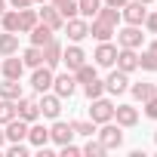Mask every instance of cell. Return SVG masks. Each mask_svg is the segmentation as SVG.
<instances>
[{"label": "cell", "instance_id": "32", "mask_svg": "<svg viewBox=\"0 0 157 157\" xmlns=\"http://www.w3.org/2000/svg\"><path fill=\"white\" fill-rule=\"evenodd\" d=\"M71 126H74V136H86V139L96 136V123L93 120H74Z\"/></svg>", "mask_w": 157, "mask_h": 157}, {"label": "cell", "instance_id": "39", "mask_svg": "<svg viewBox=\"0 0 157 157\" xmlns=\"http://www.w3.org/2000/svg\"><path fill=\"white\" fill-rule=\"evenodd\" d=\"M142 105H145V114L157 120V96H151V99H148V102H142Z\"/></svg>", "mask_w": 157, "mask_h": 157}, {"label": "cell", "instance_id": "8", "mask_svg": "<svg viewBox=\"0 0 157 157\" xmlns=\"http://www.w3.org/2000/svg\"><path fill=\"white\" fill-rule=\"evenodd\" d=\"M71 139H74V126L56 117V123L49 126V142H56V145H68Z\"/></svg>", "mask_w": 157, "mask_h": 157}, {"label": "cell", "instance_id": "17", "mask_svg": "<svg viewBox=\"0 0 157 157\" xmlns=\"http://www.w3.org/2000/svg\"><path fill=\"white\" fill-rule=\"evenodd\" d=\"M0 71H3L6 80H22V71H25V62L16 59V56H6L3 65H0Z\"/></svg>", "mask_w": 157, "mask_h": 157}, {"label": "cell", "instance_id": "14", "mask_svg": "<svg viewBox=\"0 0 157 157\" xmlns=\"http://www.w3.org/2000/svg\"><path fill=\"white\" fill-rule=\"evenodd\" d=\"M16 117H22V120L34 123V120L40 117V105H37L34 99H19V102H16Z\"/></svg>", "mask_w": 157, "mask_h": 157}, {"label": "cell", "instance_id": "4", "mask_svg": "<svg viewBox=\"0 0 157 157\" xmlns=\"http://www.w3.org/2000/svg\"><path fill=\"white\" fill-rule=\"evenodd\" d=\"M114 34H117V43L126 46V49H139V46L145 43V34H142L139 25H126L123 31H114Z\"/></svg>", "mask_w": 157, "mask_h": 157}, {"label": "cell", "instance_id": "45", "mask_svg": "<svg viewBox=\"0 0 157 157\" xmlns=\"http://www.w3.org/2000/svg\"><path fill=\"white\" fill-rule=\"evenodd\" d=\"M6 13V0H0V16H3Z\"/></svg>", "mask_w": 157, "mask_h": 157}, {"label": "cell", "instance_id": "21", "mask_svg": "<svg viewBox=\"0 0 157 157\" xmlns=\"http://www.w3.org/2000/svg\"><path fill=\"white\" fill-rule=\"evenodd\" d=\"M28 34H31V43H34V46H43V43H49V40H52V28H49V25H43V22H37Z\"/></svg>", "mask_w": 157, "mask_h": 157}, {"label": "cell", "instance_id": "41", "mask_svg": "<svg viewBox=\"0 0 157 157\" xmlns=\"http://www.w3.org/2000/svg\"><path fill=\"white\" fill-rule=\"evenodd\" d=\"M145 28H148L151 34H157V13H148V16H145Z\"/></svg>", "mask_w": 157, "mask_h": 157}, {"label": "cell", "instance_id": "35", "mask_svg": "<svg viewBox=\"0 0 157 157\" xmlns=\"http://www.w3.org/2000/svg\"><path fill=\"white\" fill-rule=\"evenodd\" d=\"M105 151H108V148H105V145H102L99 139H93V136H90V142L83 145V154H90V157H102Z\"/></svg>", "mask_w": 157, "mask_h": 157}, {"label": "cell", "instance_id": "26", "mask_svg": "<svg viewBox=\"0 0 157 157\" xmlns=\"http://www.w3.org/2000/svg\"><path fill=\"white\" fill-rule=\"evenodd\" d=\"M22 62H25V68H37V65H43V49L31 43V46L22 52Z\"/></svg>", "mask_w": 157, "mask_h": 157}, {"label": "cell", "instance_id": "6", "mask_svg": "<svg viewBox=\"0 0 157 157\" xmlns=\"http://www.w3.org/2000/svg\"><path fill=\"white\" fill-rule=\"evenodd\" d=\"M74 90H77V80H74V74H59V77H52V93L59 96V99H71L74 96Z\"/></svg>", "mask_w": 157, "mask_h": 157}, {"label": "cell", "instance_id": "46", "mask_svg": "<svg viewBox=\"0 0 157 157\" xmlns=\"http://www.w3.org/2000/svg\"><path fill=\"white\" fill-rule=\"evenodd\" d=\"M6 142V136H3V126H0V145H3Z\"/></svg>", "mask_w": 157, "mask_h": 157}, {"label": "cell", "instance_id": "33", "mask_svg": "<svg viewBox=\"0 0 157 157\" xmlns=\"http://www.w3.org/2000/svg\"><path fill=\"white\" fill-rule=\"evenodd\" d=\"M0 22H3V31H13V34H16V31H19V10H13V13L6 10L3 16H0Z\"/></svg>", "mask_w": 157, "mask_h": 157}, {"label": "cell", "instance_id": "42", "mask_svg": "<svg viewBox=\"0 0 157 157\" xmlns=\"http://www.w3.org/2000/svg\"><path fill=\"white\" fill-rule=\"evenodd\" d=\"M31 3H34V0H10V6H13V10H28Z\"/></svg>", "mask_w": 157, "mask_h": 157}, {"label": "cell", "instance_id": "16", "mask_svg": "<svg viewBox=\"0 0 157 157\" xmlns=\"http://www.w3.org/2000/svg\"><path fill=\"white\" fill-rule=\"evenodd\" d=\"M62 62L68 65V71H77V68H80L83 62H86V52L80 49V46H68V49H62Z\"/></svg>", "mask_w": 157, "mask_h": 157}, {"label": "cell", "instance_id": "11", "mask_svg": "<svg viewBox=\"0 0 157 157\" xmlns=\"http://www.w3.org/2000/svg\"><path fill=\"white\" fill-rule=\"evenodd\" d=\"M40 49H43V65L56 71V68L62 65V43H59V40L52 37V40H49V43H43Z\"/></svg>", "mask_w": 157, "mask_h": 157}, {"label": "cell", "instance_id": "40", "mask_svg": "<svg viewBox=\"0 0 157 157\" xmlns=\"http://www.w3.org/2000/svg\"><path fill=\"white\" fill-rule=\"evenodd\" d=\"M77 154H83V148H77V145H62V157H77Z\"/></svg>", "mask_w": 157, "mask_h": 157}, {"label": "cell", "instance_id": "9", "mask_svg": "<svg viewBox=\"0 0 157 157\" xmlns=\"http://www.w3.org/2000/svg\"><path fill=\"white\" fill-rule=\"evenodd\" d=\"M68 25H65V31H68V40H74V43H80L83 37H90V22L86 19H65Z\"/></svg>", "mask_w": 157, "mask_h": 157}, {"label": "cell", "instance_id": "15", "mask_svg": "<svg viewBox=\"0 0 157 157\" xmlns=\"http://www.w3.org/2000/svg\"><path fill=\"white\" fill-rule=\"evenodd\" d=\"M114 62H117V68H120V71H126V74H129V71H136V68H139V52H136V49H126V46H120Z\"/></svg>", "mask_w": 157, "mask_h": 157}, {"label": "cell", "instance_id": "24", "mask_svg": "<svg viewBox=\"0 0 157 157\" xmlns=\"http://www.w3.org/2000/svg\"><path fill=\"white\" fill-rule=\"evenodd\" d=\"M19 52V37L13 31H3L0 34V56H16Z\"/></svg>", "mask_w": 157, "mask_h": 157}, {"label": "cell", "instance_id": "37", "mask_svg": "<svg viewBox=\"0 0 157 157\" xmlns=\"http://www.w3.org/2000/svg\"><path fill=\"white\" fill-rule=\"evenodd\" d=\"M59 13H62V19H74L77 16V3L74 0H68V3H62V6H56Z\"/></svg>", "mask_w": 157, "mask_h": 157}, {"label": "cell", "instance_id": "29", "mask_svg": "<svg viewBox=\"0 0 157 157\" xmlns=\"http://www.w3.org/2000/svg\"><path fill=\"white\" fill-rule=\"evenodd\" d=\"M71 74H74V80H77V83H90L93 77H99V74H96V65H86V62L77 68V71H71Z\"/></svg>", "mask_w": 157, "mask_h": 157}, {"label": "cell", "instance_id": "2", "mask_svg": "<svg viewBox=\"0 0 157 157\" xmlns=\"http://www.w3.org/2000/svg\"><path fill=\"white\" fill-rule=\"evenodd\" d=\"M99 142H102L108 151L120 148V145H123V129H120V123H117V126H114L111 120H108V123H102V129H99Z\"/></svg>", "mask_w": 157, "mask_h": 157}, {"label": "cell", "instance_id": "48", "mask_svg": "<svg viewBox=\"0 0 157 157\" xmlns=\"http://www.w3.org/2000/svg\"><path fill=\"white\" fill-rule=\"evenodd\" d=\"M139 3H145V6H148V3H154V0H139Z\"/></svg>", "mask_w": 157, "mask_h": 157}, {"label": "cell", "instance_id": "25", "mask_svg": "<svg viewBox=\"0 0 157 157\" xmlns=\"http://www.w3.org/2000/svg\"><path fill=\"white\" fill-rule=\"evenodd\" d=\"M0 99L19 102V99H22V83H19V80H3V83H0Z\"/></svg>", "mask_w": 157, "mask_h": 157}, {"label": "cell", "instance_id": "44", "mask_svg": "<svg viewBox=\"0 0 157 157\" xmlns=\"http://www.w3.org/2000/svg\"><path fill=\"white\" fill-rule=\"evenodd\" d=\"M148 52H154V56H157V40H154V43L148 46Z\"/></svg>", "mask_w": 157, "mask_h": 157}, {"label": "cell", "instance_id": "13", "mask_svg": "<svg viewBox=\"0 0 157 157\" xmlns=\"http://www.w3.org/2000/svg\"><path fill=\"white\" fill-rule=\"evenodd\" d=\"M93 59H96V65H99V68H111V65H114V59H117V46H114V43H108V40H102Z\"/></svg>", "mask_w": 157, "mask_h": 157}, {"label": "cell", "instance_id": "28", "mask_svg": "<svg viewBox=\"0 0 157 157\" xmlns=\"http://www.w3.org/2000/svg\"><path fill=\"white\" fill-rule=\"evenodd\" d=\"M99 10H102V0H80V3H77V13L83 19H96Z\"/></svg>", "mask_w": 157, "mask_h": 157}, {"label": "cell", "instance_id": "38", "mask_svg": "<svg viewBox=\"0 0 157 157\" xmlns=\"http://www.w3.org/2000/svg\"><path fill=\"white\" fill-rule=\"evenodd\" d=\"M6 154H10V157H28V148H25V145H22V142H13V145H10V151H6Z\"/></svg>", "mask_w": 157, "mask_h": 157}, {"label": "cell", "instance_id": "22", "mask_svg": "<svg viewBox=\"0 0 157 157\" xmlns=\"http://www.w3.org/2000/svg\"><path fill=\"white\" fill-rule=\"evenodd\" d=\"M37 22H40L37 10H31V6H28V10H19V31H22V34H28Z\"/></svg>", "mask_w": 157, "mask_h": 157}, {"label": "cell", "instance_id": "19", "mask_svg": "<svg viewBox=\"0 0 157 157\" xmlns=\"http://www.w3.org/2000/svg\"><path fill=\"white\" fill-rule=\"evenodd\" d=\"M114 117H117L120 126H136V123H139V111H136L132 105H117V108H114Z\"/></svg>", "mask_w": 157, "mask_h": 157}, {"label": "cell", "instance_id": "34", "mask_svg": "<svg viewBox=\"0 0 157 157\" xmlns=\"http://www.w3.org/2000/svg\"><path fill=\"white\" fill-rule=\"evenodd\" d=\"M83 93H86V99H99V96L105 93V83L99 80V77H93L90 83H83Z\"/></svg>", "mask_w": 157, "mask_h": 157}, {"label": "cell", "instance_id": "49", "mask_svg": "<svg viewBox=\"0 0 157 157\" xmlns=\"http://www.w3.org/2000/svg\"><path fill=\"white\" fill-rule=\"evenodd\" d=\"M34 3H46V0H34Z\"/></svg>", "mask_w": 157, "mask_h": 157}, {"label": "cell", "instance_id": "12", "mask_svg": "<svg viewBox=\"0 0 157 157\" xmlns=\"http://www.w3.org/2000/svg\"><path fill=\"white\" fill-rule=\"evenodd\" d=\"M28 120H22V117H13L10 123H6V129H3V136L10 139V142H25L28 139Z\"/></svg>", "mask_w": 157, "mask_h": 157}, {"label": "cell", "instance_id": "43", "mask_svg": "<svg viewBox=\"0 0 157 157\" xmlns=\"http://www.w3.org/2000/svg\"><path fill=\"white\" fill-rule=\"evenodd\" d=\"M102 3H105V6H114V10H120V6L126 3V0H102Z\"/></svg>", "mask_w": 157, "mask_h": 157}, {"label": "cell", "instance_id": "18", "mask_svg": "<svg viewBox=\"0 0 157 157\" xmlns=\"http://www.w3.org/2000/svg\"><path fill=\"white\" fill-rule=\"evenodd\" d=\"M37 16H40V22H43V25H49L52 31L65 28V19H62V13H59L56 6H43V10H37Z\"/></svg>", "mask_w": 157, "mask_h": 157}, {"label": "cell", "instance_id": "47", "mask_svg": "<svg viewBox=\"0 0 157 157\" xmlns=\"http://www.w3.org/2000/svg\"><path fill=\"white\" fill-rule=\"evenodd\" d=\"M62 3H68V0H52V6H62Z\"/></svg>", "mask_w": 157, "mask_h": 157}, {"label": "cell", "instance_id": "7", "mask_svg": "<svg viewBox=\"0 0 157 157\" xmlns=\"http://www.w3.org/2000/svg\"><path fill=\"white\" fill-rule=\"evenodd\" d=\"M40 114L43 117H49V120H56L59 114H62V99L56 96V93H40Z\"/></svg>", "mask_w": 157, "mask_h": 157}, {"label": "cell", "instance_id": "36", "mask_svg": "<svg viewBox=\"0 0 157 157\" xmlns=\"http://www.w3.org/2000/svg\"><path fill=\"white\" fill-rule=\"evenodd\" d=\"M139 68L142 71H157V56L154 52H142L139 56Z\"/></svg>", "mask_w": 157, "mask_h": 157}, {"label": "cell", "instance_id": "1", "mask_svg": "<svg viewBox=\"0 0 157 157\" xmlns=\"http://www.w3.org/2000/svg\"><path fill=\"white\" fill-rule=\"evenodd\" d=\"M90 120L93 123H108V120H114V105L108 102V99H90Z\"/></svg>", "mask_w": 157, "mask_h": 157}, {"label": "cell", "instance_id": "30", "mask_svg": "<svg viewBox=\"0 0 157 157\" xmlns=\"http://www.w3.org/2000/svg\"><path fill=\"white\" fill-rule=\"evenodd\" d=\"M13 117H16V102H10V99H0V126H6Z\"/></svg>", "mask_w": 157, "mask_h": 157}, {"label": "cell", "instance_id": "50", "mask_svg": "<svg viewBox=\"0 0 157 157\" xmlns=\"http://www.w3.org/2000/svg\"><path fill=\"white\" fill-rule=\"evenodd\" d=\"M154 142H157V132H154Z\"/></svg>", "mask_w": 157, "mask_h": 157}, {"label": "cell", "instance_id": "5", "mask_svg": "<svg viewBox=\"0 0 157 157\" xmlns=\"http://www.w3.org/2000/svg\"><path fill=\"white\" fill-rule=\"evenodd\" d=\"M52 68H46V65H37L34 68V74H31V86H34V93L40 96V93H49L52 90Z\"/></svg>", "mask_w": 157, "mask_h": 157}, {"label": "cell", "instance_id": "3", "mask_svg": "<svg viewBox=\"0 0 157 157\" xmlns=\"http://www.w3.org/2000/svg\"><path fill=\"white\" fill-rule=\"evenodd\" d=\"M145 16H148V10H145V3H139V0H126V3L120 6V19L126 25H142Z\"/></svg>", "mask_w": 157, "mask_h": 157}, {"label": "cell", "instance_id": "27", "mask_svg": "<svg viewBox=\"0 0 157 157\" xmlns=\"http://www.w3.org/2000/svg\"><path fill=\"white\" fill-rule=\"evenodd\" d=\"M132 96H136L139 102H148L151 96H157V86H154V83H145V80H142V83H132Z\"/></svg>", "mask_w": 157, "mask_h": 157}, {"label": "cell", "instance_id": "31", "mask_svg": "<svg viewBox=\"0 0 157 157\" xmlns=\"http://www.w3.org/2000/svg\"><path fill=\"white\" fill-rule=\"evenodd\" d=\"M96 19H102V22H108V25H117V22H120V10H114V6H105V3H102V10L96 13Z\"/></svg>", "mask_w": 157, "mask_h": 157}, {"label": "cell", "instance_id": "23", "mask_svg": "<svg viewBox=\"0 0 157 157\" xmlns=\"http://www.w3.org/2000/svg\"><path fill=\"white\" fill-rule=\"evenodd\" d=\"M90 34L102 43V40H111V34H114V25H108V22H102V19H93V25H90Z\"/></svg>", "mask_w": 157, "mask_h": 157}, {"label": "cell", "instance_id": "20", "mask_svg": "<svg viewBox=\"0 0 157 157\" xmlns=\"http://www.w3.org/2000/svg\"><path fill=\"white\" fill-rule=\"evenodd\" d=\"M28 142H31L34 148H43V145L49 142V129H46V126H40V123L34 120V123L28 126Z\"/></svg>", "mask_w": 157, "mask_h": 157}, {"label": "cell", "instance_id": "10", "mask_svg": "<svg viewBox=\"0 0 157 157\" xmlns=\"http://www.w3.org/2000/svg\"><path fill=\"white\" fill-rule=\"evenodd\" d=\"M105 90L111 93V96H120V93H126L129 90V74L126 71H111V77H108V80H105Z\"/></svg>", "mask_w": 157, "mask_h": 157}]
</instances>
